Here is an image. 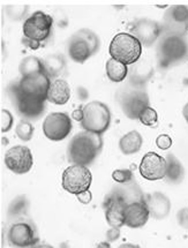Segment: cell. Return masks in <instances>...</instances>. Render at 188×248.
<instances>
[{
    "mask_svg": "<svg viewBox=\"0 0 188 248\" xmlns=\"http://www.w3.org/2000/svg\"><path fill=\"white\" fill-rule=\"evenodd\" d=\"M139 120H140L142 125L153 127L158 123V114H157L156 110H154L151 107H148L142 111L140 117H139Z\"/></svg>",
    "mask_w": 188,
    "mask_h": 248,
    "instance_id": "30",
    "label": "cell"
},
{
    "mask_svg": "<svg viewBox=\"0 0 188 248\" xmlns=\"http://www.w3.org/2000/svg\"><path fill=\"white\" fill-rule=\"evenodd\" d=\"M120 105L124 114L129 119H139L142 111L149 105V96L143 90H128L120 96Z\"/></svg>",
    "mask_w": 188,
    "mask_h": 248,
    "instance_id": "11",
    "label": "cell"
},
{
    "mask_svg": "<svg viewBox=\"0 0 188 248\" xmlns=\"http://www.w3.org/2000/svg\"><path fill=\"white\" fill-rule=\"evenodd\" d=\"M38 235L34 224L20 220L11 225L7 232V241L12 248H31L38 244Z\"/></svg>",
    "mask_w": 188,
    "mask_h": 248,
    "instance_id": "8",
    "label": "cell"
},
{
    "mask_svg": "<svg viewBox=\"0 0 188 248\" xmlns=\"http://www.w3.org/2000/svg\"><path fill=\"white\" fill-rule=\"evenodd\" d=\"M111 193L124 200L127 204L133 203V202L143 201L145 195L135 180H132L130 183L127 184H118L117 186L112 188Z\"/></svg>",
    "mask_w": 188,
    "mask_h": 248,
    "instance_id": "20",
    "label": "cell"
},
{
    "mask_svg": "<svg viewBox=\"0 0 188 248\" xmlns=\"http://www.w3.org/2000/svg\"><path fill=\"white\" fill-rule=\"evenodd\" d=\"M93 174L88 166L73 164L69 165L62 175L63 188L69 194L80 195L90 189Z\"/></svg>",
    "mask_w": 188,
    "mask_h": 248,
    "instance_id": "6",
    "label": "cell"
},
{
    "mask_svg": "<svg viewBox=\"0 0 188 248\" xmlns=\"http://www.w3.org/2000/svg\"><path fill=\"white\" fill-rule=\"evenodd\" d=\"M150 210L145 200L127 204L125 210V225L130 229H140L148 223Z\"/></svg>",
    "mask_w": 188,
    "mask_h": 248,
    "instance_id": "18",
    "label": "cell"
},
{
    "mask_svg": "<svg viewBox=\"0 0 188 248\" xmlns=\"http://www.w3.org/2000/svg\"><path fill=\"white\" fill-rule=\"evenodd\" d=\"M72 119L67 113L52 112L44 119L43 133L51 141H63L71 134Z\"/></svg>",
    "mask_w": 188,
    "mask_h": 248,
    "instance_id": "9",
    "label": "cell"
},
{
    "mask_svg": "<svg viewBox=\"0 0 188 248\" xmlns=\"http://www.w3.org/2000/svg\"><path fill=\"white\" fill-rule=\"evenodd\" d=\"M72 118L75 120V122L81 123L83 120V108H78L77 110L73 111Z\"/></svg>",
    "mask_w": 188,
    "mask_h": 248,
    "instance_id": "39",
    "label": "cell"
},
{
    "mask_svg": "<svg viewBox=\"0 0 188 248\" xmlns=\"http://www.w3.org/2000/svg\"><path fill=\"white\" fill-rule=\"evenodd\" d=\"M172 139L168 134H160L156 139V146L159 148L160 150H168L172 147Z\"/></svg>",
    "mask_w": 188,
    "mask_h": 248,
    "instance_id": "33",
    "label": "cell"
},
{
    "mask_svg": "<svg viewBox=\"0 0 188 248\" xmlns=\"http://www.w3.org/2000/svg\"><path fill=\"white\" fill-rule=\"evenodd\" d=\"M166 166H168L166 158L154 151H150L145 154L142 158L139 165V171L145 180L156 181L165 178Z\"/></svg>",
    "mask_w": 188,
    "mask_h": 248,
    "instance_id": "14",
    "label": "cell"
},
{
    "mask_svg": "<svg viewBox=\"0 0 188 248\" xmlns=\"http://www.w3.org/2000/svg\"><path fill=\"white\" fill-rule=\"evenodd\" d=\"M103 207L105 210L106 223L111 228L120 229L121 226L125 225V210L127 203L124 200L110 192L106 195Z\"/></svg>",
    "mask_w": 188,
    "mask_h": 248,
    "instance_id": "17",
    "label": "cell"
},
{
    "mask_svg": "<svg viewBox=\"0 0 188 248\" xmlns=\"http://www.w3.org/2000/svg\"><path fill=\"white\" fill-rule=\"evenodd\" d=\"M130 34L140 41L142 46H151L163 34V27L150 19H139L130 27Z\"/></svg>",
    "mask_w": 188,
    "mask_h": 248,
    "instance_id": "15",
    "label": "cell"
},
{
    "mask_svg": "<svg viewBox=\"0 0 188 248\" xmlns=\"http://www.w3.org/2000/svg\"><path fill=\"white\" fill-rule=\"evenodd\" d=\"M71 98V87L63 78L51 81L47 92V101L56 105L66 104Z\"/></svg>",
    "mask_w": 188,
    "mask_h": 248,
    "instance_id": "21",
    "label": "cell"
},
{
    "mask_svg": "<svg viewBox=\"0 0 188 248\" xmlns=\"http://www.w3.org/2000/svg\"><path fill=\"white\" fill-rule=\"evenodd\" d=\"M12 95H13L15 105H16L19 113L26 119H38L45 111V99H41L32 96L21 93L19 90L12 87Z\"/></svg>",
    "mask_w": 188,
    "mask_h": 248,
    "instance_id": "12",
    "label": "cell"
},
{
    "mask_svg": "<svg viewBox=\"0 0 188 248\" xmlns=\"http://www.w3.org/2000/svg\"><path fill=\"white\" fill-rule=\"evenodd\" d=\"M188 30V7L177 5L170 7L164 16L163 32L184 35Z\"/></svg>",
    "mask_w": 188,
    "mask_h": 248,
    "instance_id": "16",
    "label": "cell"
},
{
    "mask_svg": "<svg viewBox=\"0 0 188 248\" xmlns=\"http://www.w3.org/2000/svg\"><path fill=\"white\" fill-rule=\"evenodd\" d=\"M166 163H168V166H166L165 179L170 184H174V185L180 184L185 178V169L181 162L174 155L170 154L166 156Z\"/></svg>",
    "mask_w": 188,
    "mask_h": 248,
    "instance_id": "23",
    "label": "cell"
},
{
    "mask_svg": "<svg viewBox=\"0 0 188 248\" xmlns=\"http://www.w3.org/2000/svg\"><path fill=\"white\" fill-rule=\"evenodd\" d=\"M112 179L117 184H127L134 180V175L129 169H119L112 172Z\"/></svg>",
    "mask_w": 188,
    "mask_h": 248,
    "instance_id": "31",
    "label": "cell"
},
{
    "mask_svg": "<svg viewBox=\"0 0 188 248\" xmlns=\"http://www.w3.org/2000/svg\"><path fill=\"white\" fill-rule=\"evenodd\" d=\"M101 47V41L93 30L83 28L78 30L68 41V56L73 62L83 63Z\"/></svg>",
    "mask_w": 188,
    "mask_h": 248,
    "instance_id": "2",
    "label": "cell"
},
{
    "mask_svg": "<svg viewBox=\"0 0 188 248\" xmlns=\"http://www.w3.org/2000/svg\"><path fill=\"white\" fill-rule=\"evenodd\" d=\"M52 27L53 17L51 15L42 11H36L23 22V36L42 44L50 37Z\"/></svg>",
    "mask_w": 188,
    "mask_h": 248,
    "instance_id": "7",
    "label": "cell"
},
{
    "mask_svg": "<svg viewBox=\"0 0 188 248\" xmlns=\"http://www.w3.org/2000/svg\"><path fill=\"white\" fill-rule=\"evenodd\" d=\"M15 134L17 135V138L21 141L28 142L31 140L32 135H34V126L31 125L29 120H21L16 125V128H15Z\"/></svg>",
    "mask_w": 188,
    "mask_h": 248,
    "instance_id": "29",
    "label": "cell"
},
{
    "mask_svg": "<svg viewBox=\"0 0 188 248\" xmlns=\"http://www.w3.org/2000/svg\"><path fill=\"white\" fill-rule=\"evenodd\" d=\"M119 237H120L119 229L111 228L110 230H108V232H106V241H108V243H114V241L119 239Z\"/></svg>",
    "mask_w": 188,
    "mask_h": 248,
    "instance_id": "36",
    "label": "cell"
},
{
    "mask_svg": "<svg viewBox=\"0 0 188 248\" xmlns=\"http://www.w3.org/2000/svg\"><path fill=\"white\" fill-rule=\"evenodd\" d=\"M111 124L110 108L104 103L92 101L83 107V120L81 126L84 131L102 135Z\"/></svg>",
    "mask_w": 188,
    "mask_h": 248,
    "instance_id": "5",
    "label": "cell"
},
{
    "mask_svg": "<svg viewBox=\"0 0 188 248\" xmlns=\"http://www.w3.org/2000/svg\"><path fill=\"white\" fill-rule=\"evenodd\" d=\"M14 125V117L10 111L6 108H1V133L11 131Z\"/></svg>",
    "mask_w": 188,
    "mask_h": 248,
    "instance_id": "32",
    "label": "cell"
},
{
    "mask_svg": "<svg viewBox=\"0 0 188 248\" xmlns=\"http://www.w3.org/2000/svg\"><path fill=\"white\" fill-rule=\"evenodd\" d=\"M103 147L102 135L87 131L78 133L69 142L67 148L68 161L72 164L90 165L101 153Z\"/></svg>",
    "mask_w": 188,
    "mask_h": 248,
    "instance_id": "1",
    "label": "cell"
},
{
    "mask_svg": "<svg viewBox=\"0 0 188 248\" xmlns=\"http://www.w3.org/2000/svg\"><path fill=\"white\" fill-rule=\"evenodd\" d=\"M178 223L185 229H188V208H184L178 213Z\"/></svg>",
    "mask_w": 188,
    "mask_h": 248,
    "instance_id": "35",
    "label": "cell"
},
{
    "mask_svg": "<svg viewBox=\"0 0 188 248\" xmlns=\"http://www.w3.org/2000/svg\"><path fill=\"white\" fill-rule=\"evenodd\" d=\"M44 65V71L45 74L47 75L48 78H53L59 77L60 74H63V72L65 71L66 67V60L62 54L54 53V54H48L43 60Z\"/></svg>",
    "mask_w": 188,
    "mask_h": 248,
    "instance_id": "24",
    "label": "cell"
},
{
    "mask_svg": "<svg viewBox=\"0 0 188 248\" xmlns=\"http://www.w3.org/2000/svg\"><path fill=\"white\" fill-rule=\"evenodd\" d=\"M35 248H53V247L48 246V245H42V246H36Z\"/></svg>",
    "mask_w": 188,
    "mask_h": 248,
    "instance_id": "43",
    "label": "cell"
},
{
    "mask_svg": "<svg viewBox=\"0 0 188 248\" xmlns=\"http://www.w3.org/2000/svg\"><path fill=\"white\" fill-rule=\"evenodd\" d=\"M77 198L82 204H89L93 200V195H92V192H90V190H88V192H86V193H82V194L78 195Z\"/></svg>",
    "mask_w": 188,
    "mask_h": 248,
    "instance_id": "38",
    "label": "cell"
},
{
    "mask_svg": "<svg viewBox=\"0 0 188 248\" xmlns=\"http://www.w3.org/2000/svg\"><path fill=\"white\" fill-rule=\"evenodd\" d=\"M29 210V201L27 199V196L20 195L17 198H15L13 201L11 202V204L8 205L7 214L8 216L12 217V218H15V217H21L24 216Z\"/></svg>",
    "mask_w": 188,
    "mask_h": 248,
    "instance_id": "28",
    "label": "cell"
},
{
    "mask_svg": "<svg viewBox=\"0 0 188 248\" xmlns=\"http://www.w3.org/2000/svg\"><path fill=\"white\" fill-rule=\"evenodd\" d=\"M144 200L153 218L160 220L169 216L170 211H171V201L165 194L160 192L149 193V194L144 195Z\"/></svg>",
    "mask_w": 188,
    "mask_h": 248,
    "instance_id": "19",
    "label": "cell"
},
{
    "mask_svg": "<svg viewBox=\"0 0 188 248\" xmlns=\"http://www.w3.org/2000/svg\"><path fill=\"white\" fill-rule=\"evenodd\" d=\"M157 53L160 67H169L172 63L187 58L188 43L184 35L165 34L160 38Z\"/></svg>",
    "mask_w": 188,
    "mask_h": 248,
    "instance_id": "4",
    "label": "cell"
},
{
    "mask_svg": "<svg viewBox=\"0 0 188 248\" xmlns=\"http://www.w3.org/2000/svg\"><path fill=\"white\" fill-rule=\"evenodd\" d=\"M95 248H111L110 243L108 241H103V243H99Z\"/></svg>",
    "mask_w": 188,
    "mask_h": 248,
    "instance_id": "41",
    "label": "cell"
},
{
    "mask_svg": "<svg viewBox=\"0 0 188 248\" xmlns=\"http://www.w3.org/2000/svg\"><path fill=\"white\" fill-rule=\"evenodd\" d=\"M5 165L15 174H26L34 165L32 154L28 147L14 146L5 154Z\"/></svg>",
    "mask_w": 188,
    "mask_h": 248,
    "instance_id": "10",
    "label": "cell"
},
{
    "mask_svg": "<svg viewBox=\"0 0 188 248\" xmlns=\"http://www.w3.org/2000/svg\"><path fill=\"white\" fill-rule=\"evenodd\" d=\"M183 116H184V118H185V120H186L187 124H188V102H187V104L184 107Z\"/></svg>",
    "mask_w": 188,
    "mask_h": 248,
    "instance_id": "42",
    "label": "cell"
},
{
    "mask_svg": "<svg viewBox=\"0 0 188 248\" xmlns=\"http://www.w3.org/2000/svg\"><path fill=\"white\" fill-rule=\"evenodd\" d=\"M27 12V6H22V7H16V11H15V7L13 6H10L7 8V13L10 15L12 20H21L24 16V13Z\"/></svg>",
    "mask_w": 188,
    "mask_h": 248,
    "instance_id": "34",
    "label": "cell"
},
{
    "mask_svg": "<svg viewBox=\"0 0 188 248\" xmlns=\"http://www.w3.org/2000/svg\"><path fill=\"white\" fill-rule=\"evenodd\" d=\"M22 44L24 45V46L29 47V49H31V50H38L39 47L42 46L41 43H38V42H36V41H32V39L24 37V36L22 37Z\"/></svg>",
    "mask_w": 188,
    "mask_h": 248,
    "instance_id": "37",
    "label": "cell"
},
{
    "mask_svg": "<svg viewBox=\"0 0 188 248\" xmlns=\"http://www.w3.org/2000/svg\"><path fill=\"white\" fill-rule=\"evenodd\" d=\"M50 83L51 80L44 73L31 75V77H22L19 83L14 87L15 89L19 90L21 93H24V95L47 101V92L48 88H50Z\"/></svg>",
    "mask_w": 188,
    "mask_h": 248,
    "instance_id": "13",
    "label": "cell"
},
{
    "mask_svg": "<svg viewBox=\"0 0 188 248\" xmlns=\"http://www.w3.org/2000/svg\"><path fill=\"white\" fill-rule=\"evenodd\" d=\"M109 52L111 58L125 63L126 66L134 65L141 58L142 44L132 34L119 32L111 41Z\"/></svg>",
    "mask_w": 188,
    "mask_h": 248,
    "instance_id": "3",
    "label": "cell"
},
{
    "mask_svg": "<svg viewBox=\"0 0 188 248\" xmlns=\"http://www.w3.org/2000/svg\"><path fill=\"white\" fill-rule=\"evenodd\" d=\"M19 71L22 77H31V75L44 74L43 60H41L35 56H28L21 60Z\"/></svg>",
    "mask_w": 188,
    "mask_h": 248,
    "instance_id": "26",
    "label": "cell"
},
{
    "mask_svg": "<svg viewBox=\"0 0 188 248\" xmlns=\"http://www.w3.org/2000/svg\"><path fill=\"white\" fill-rule=\"evenodd\" d=\"M105 71L109 80L116 83L123 82L129 73V69L125 63L118 62V60L113 58H110L106 62Z\"/></svg>",
    "mask_w": 188,
    "mask_h": 248,
    "instance_id": "25",
    "label": "cell"
},
{
    "mask_svg": "<svg viewBox=\"0 0 188 248\" xmlns=\"http://www.w3.org/2000/svg\"><path fill=\"white\" fill-rule=\"evenodd\" d=\"M129 73L130 84L133 87H143L153 75V68L147 69L144 65H138L136 67L134 66Z\"/></svg>",
    "mask_w": 188,
    "mask_h": 248,
    "instance_id": "27",
    "label": "cell"
},
{
    "mask_svg": "<svg viewBox=\"0 0 188 248\" xmlns=\"http://www.w3.org/2000/svg\"><path fill=\"white\" fill-rule=\"evenodd\" d=\"M143 139L138 131L128 132L119 140V149L124 155H134L142 148Z\"/></svg>",
    "mask_w": 188,
    "mask_h": 248,
    "instance_id": "22",
    "label": "cell"
},
{
    "mask_svg": "<svg viewBox=\"0 0 188 248\" xmlns=\"http://www.w3.org/2000/svg\"><path fill=\"white\" fill-rule=\"evenodd\" d=\"M118 248H140L139 245H134V244H123L120 245Z\"/></svg>",
    "mask_w": 188,
    "mask_h": 248,
    "instance_id": "40",
    "label": "cell"
}]
</instances>
